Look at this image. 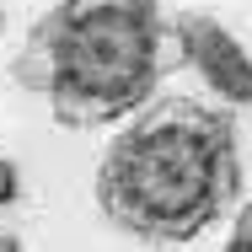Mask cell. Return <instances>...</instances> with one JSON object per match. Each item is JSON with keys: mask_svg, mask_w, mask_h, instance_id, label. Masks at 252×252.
<instances>
[{"mask_svg": "<svg viewBox=\"0 0 252 252\" xmlns=\"http://www.w3.org/2000/svg\"><path fill=\"white\" fill-rule=\"evenodd\" d=\"M177 64L161 0H54L27 27L11 81L43 97L54 124L102 129L156 97Z\"/></svg>", "mask_w": 252, "mask_h": 252, "instance_id": "obj_2", "label": "cell"}, {"mask_svg": "<svg viewBox=\"0 0 252 252\" xmlns=\"http://www.w3.org/2000/svg\"><path fill=\"white\" fill-rule=\"evenodd\" d=\"M0 252H22V242H16L11 231H0Z\"/></svg>", "mask_w": 252, "mask_h": 252, "instance_id": "obj_6", "label": "cell"}, {"mask_svg": "<svg viewBox=\"0 0 252 252\" xmlns=\"http://www.w3.org/2000/svg\"><path fill=\"white\" fill-rule=\"evenodd\" d=\"M220 252H252V204L236 209V225H231V236H225Z\"/></svg>", "mask_w": 252, "mask_h": 252, "instance_id": "obj_4", "label": "cell"}, {"mask_svg": "<svg viewBox=\"0 0 252 252\" xmlns=\"http://www.w3.org/2000/svg\"><path fill=\"white\" fill-rule=\"evenodd\" d=\"M16 199V161H0V204Z\"/></svg>", "mask_w": 252, "mask_h": 252, "instance_id": "obj_5", "label": "cell"}, {"mask_svg": "<svg viewBox=\"0 0 252 252\" xmlns=\"http://www.w3.org/2000/svg\"><path fill=\"white\" fill-rule=\"evenodd\" d=\"M0 22H5V16H0Z\"/></svg>", "mask_w": 252, "mask_h": 252, "instance_id": "obj_7", "label": "cell"}, {"mask_svg": "<svg viewBox=\"0 0 252 252\" xmlns=\"http://www.w3.org/2000/svg\"><path fill=\"white\" fill-rule=\"evenodd\" d=\"M172 49H177V64H188L204 86H215L225 107H252V54L236 43L225 22H215L209 11H177Z\"/></svg>", "mask_w": 252, "mask_h": 252, "instance_id": "obj_3", "label": "cell"}, {"mask_svg": "<svg viewBox=\"0 0 252 252\" xmlns=\"http://www.w3.org/2000/svg\"><path fill=\"white\" fill-rule=\"evenodd\" d=\"M242 193L236 118L199 97H161L97 161L102 220L145 247H183Z\"/></svg>", "mask_w": 252, "mask_h": 252, "instance_id": "obj_1", "label": "cell"}]
</instances>
